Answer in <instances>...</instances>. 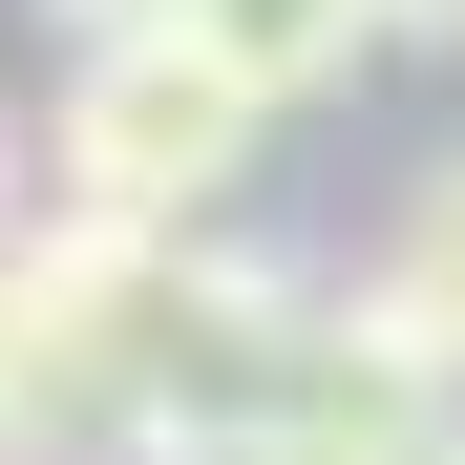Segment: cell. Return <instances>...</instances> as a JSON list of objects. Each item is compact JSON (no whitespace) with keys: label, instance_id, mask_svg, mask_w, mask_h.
<instances>
[{"label":"cell","instance_id":"obj_1","mask_svg":"<svg viewBox=\"0 0 465 465\" xmlns=\"http://www.w3.org/2000/svg\"><path fill=\"white\" fill-rule=\"evenodd\" d=\"M0 465H170V254L43 212L0 254Z\"/></svg>","mask_w":465,"mask_h":465},{"label":"cell","instance_id":"obj_2","mask_svg":"<svg viewBox=\"0 0 465 465\" xmlns=\"http://www.w3.org/2000/svg\"><path fill=\"white\" fill-rule=\"evenodd\" d=\"M254 85L191 43V22H127V43H64V106H43V212L85 232H148V254H191L254 170Z\"/></svg>","mask_w":465,"mask_h":465},{"label":"cell","instance_id":"obj_3","mask_svg":"<svg viewBox=\"0 0 465 465\" xmlns=\"http://www.w3.org/2000/svg\"><path fill=\"white\" fill-rule=\"evenodd\" d=\"M170 22H191L254 106H318V85H360V43H402V0H170Z\"/></svg>","mask_w":465,"mask_h":465},{"label":"cell","instance_id":"obj_4","mask_svg":"<svg viewBox=\"0 0 465 465\" xmlns=\"http://www.w3.org/2000/svg\"><path fill=\"white\" fill-rule=\"evenodd\" d=\"M360 296H381V339H402L423 381H465V148L402 191V232H381V275H360Z\"/></svg>","mask_w":465,"mask_h":465},{"label":"cell","instance_id":"obj_5","mask_svg":"<svg viewBox=\"0 0 465 465\" xmlns=\"http://www.w3.org/2000/svg\"><path fill=\"white\" fill-rule=\"evenodd\" d=\"M423 423H339V402H296V423H254V444H232V465H402Z\"/></svg>","mask_w":465,"mask_h":465},{"label":"cell","instance_id":"obj_6","mask_svg":"<svg viewBox=\"0 0 465 465\" xmlns=\"http://www.w3.org/2000/svg\"><path fill=\"white\" fill-rule=\"evenodd\" d=\"M43 22H64V43H127V22H170V0H43Z\"/></svg>","mask_w":465,"mask_h":465},{"label":"cell","instance_id":"obj_7","mask_svg":"<svg viewBox=\"0 0 465 465\" xmlns=\"http://www.w3.org/2000/svg\"><path fill=\"white\" fill-rule=\"evenodd\" d=\"M22 232H43V212H22V106H0V254H22Z\"/></svg>","mask_w":465,"mask_h":465},{"label":"cell","instance_id":"obj_8","mask_svg":"<svg viewBox=\"0 0 465 465\" xmlns=\"http://www.w3.org/2000/svg\"><path fill=\"white\" fill-rule=\"evenodd\" d=\"M402 43H465V0H402Z\"/></svg>","mask_w":465,"mask_h":465},{"label":"cell","instance_id":"obj_9","mask_svg":"<svg viewBox=\"0 0 465 465\" xmlns=\"http://www.w3.org/2000/svg\"><path fill=\"white\" fill-rule=\"evenodd\" d=\"M402 465H465V402H444V423H423V444H402Z\"/></svg>","mask_w":465,"mask_h":465}]
</instances>
